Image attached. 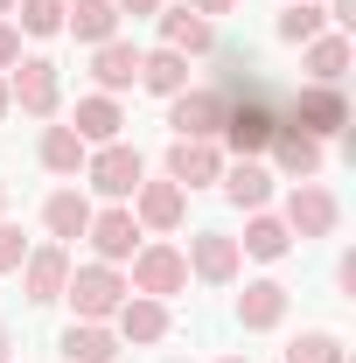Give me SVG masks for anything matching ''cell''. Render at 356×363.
Masks as SVG:
<instances>
[{"label": "cell", "mask_w": 356, "mask_h": 363, "mask_svg": "<svg viewBox=\"0 0 356 363\" xmlns=\"http://www.w3.org/2000/svg\"><path fill=\"white\" fill-rule=\"evenodd\" d=\"M63 294L77 301V321H105V315H119V301H126L133 286L98 259V266H77V272H70V279H63Z\"/></svg>", "instance_id": "cell-1"}, {"label": "cell", "mask_w": 356, "mask_h": 363, "mask_svg": "<svg viewBox=\"0 0 356 363\" xmlns=\"http://www.w3.org/2000/svg\"><path fill=\"white\" fill-rule=\"evenodd\" d=\"M223 112H230L223 91H175V98H168V126H175V140H217L223 133Z\"/></svg>", "instance_id": "cell-2"}, {"label": "cell", "mask_w": 356, "mask_h": 363, "mask_svg": "<svg viewBox=\"0 0 356 363\" xmlns=\"http://www.w3.org/2000/svg\"><path fill=\"white\" fill-rule=\"evenodd\" d=\"M182 286H189V259H182L175 245H140L133 252V294L168 301V294H182Z\"/></svg>", "instance_id": "cell-3"}, {"label": "cell", "mask_w": 356, "mask_h": 363, "mask_svg": "<svg viewBox=\"0 0 356 363\" xmlns=\"http://www.w3.org/2000/svg\"><path fill=\"white\" fill-rule=\"evenodd\" d=\"M84 175H91L98 196H133L140 182H147V161H140L126 140H112V147H98V154L84 161Z\"/></svg>", "instance_id": "cell-4"}, {"label": "cell", "mask_w": 356, "mask_h": 363, "mask_svg": "<svg viewBox=\"0 0 356 363\" xmlns=\"http://www.w3.org/2000/svg\"><path fill=\"white\" fill-rule=\"evenodd\" d=\"M335 217H343V210H335V196H328L321 182H294V196H287V217H279V224H287V238H328Z\"/></svg>", "instance_id": "cell-5"}, {"label": "cell", "mask_w": 356, "mask_h": 363, "mask_svg": "<svg viewBox=\"0 0 356 363\" xmlns=\"http://www.w3.org/2000/svg\"><path fill=\"white\" fill-rule=\"evenodd\" d=\"M287 119H294L301 133L328 140V133H343V126H350V105H343V91H335V84H314V91H294Z\"/></svg>", "instance_id": "cell-6"}, {"label": "cell", "mask_w": 356, "mask_h": 363, "mask_svg": "<svg viewBox=\"0 0 356 363\" xmlns=\"http://www.w3.org/2000/svg\"><path fill=\"white\" fill-rule=\"evenodd\" d=\"M7 105H21V112L49 119V112H56V63L21 56V63H14V84H7Z\"/></svg>", "instance_id": "cell-7"}, {"label": "cell", "mask_w": 356, "mask_h": 363, "mask_svg": "<svg viewBox=\"0 0 356 363\" xmlns=\"http://www.w3.org/2000/svg\"><path fill=\"white\" fill-rule=\"evenodd\" d=\"M182 259H189V272H196V279H210V286H230L245 252H238V238H223V230H203V238H196Z\"/></svg>", "instance_id": "cell-8"}, {"label": "cell", "mask_w": 356, "mask_h": 363, "mask_svg": "<svg viewBox=\"0 0 356 363\" xmlns=\"http://www.w3.org/2000/svg\"><path fill=\"white\" fill-rule=\"evenodd\" d=\"M217 175H223L217 140H175L168 147V182L175 189H203V182H217Z\"/></svg>", "instance_id": "cell-9"}, {"label": "cell", "mask_w": 356, "mask_h": 363, "mask_svg": "<svg viewBox=\"0 0 356 363\" xmlns=\"http://www.w3.org/2000/svg\"><path fill=\"white\" fill-rule=\"evenodd\" d=\"M63 279H70V252H63V245H43V252L21 259V286H28L35 308H49V301L63 294Z\"/></svg>", "instance_id": "cell-10"}, {"label": "cell", "mask_w": 356, "mask_h": 363, "mask_svg": "<svg viewBox=\"0 0 356 363\" xmlns=\"http://www.w3.org/2000/svg\"><path fill=\"white\" fill-rule=\"evenodd\" d=\"M272 161H279L287 175L314 182V175H321V140H314V133H301L294 119H279V126H272Z\"/></svg>", "instance_id": "cell-11"}, {"label": "cell", "mask_w": 356, "mask_h": 363, "mask_svg": "<svg viewBox=\"0 0 356 363\" xmlns=\"http://www.w3.org/2000/svg\"><path fill=\"white\" fill-rule=\"evenodd\" d=\"M84 238L98 245V259H105V266H119V259H133V252H140V224H133V210H105V217H91Z\"/></svg>", "instance_id": "cell-12"}, {"label": "cell", "mask_w": 356, "mask_h": 363, "mask_svg": "<svg viewBox=\"0 0 356 363\" xmlns=\"http://www.w3.org/2000/svg\"><path fill=\"white\" fill-rule=\"evenodd\" d=\"M133 196H140V217H133V224H147V230H175L182 210H189V189H175V182H140Z\"/></svg>", "instance_id": "cell-13"}, {"label": "cell", "mask_w": 356, "mask_h": 363, "mask_svg": "<svg viewBox=\"0 0 356 363\" xmlns=\"http://www.w3.org/2000/svg\"><path fill=\"white\" fill-rule=\"evenodd\" d=\"M91 77H98V91L112 98V91H126V84H140V49L133 43H98V56H91Z\"/></svg>", "instance_id": "cell-14"}, {"label": "cell", "mask_w": 356, "mask_h": 363, "mask_svg": "<svg viewBox=\"0 0 356 363\" xmlns=\"http://www.w3.org/2000/svg\"><path fill=\"white\" fill-rule=\"evenodd\" d=\"M210 43H217V35H210V21H203L196 7H161V49H182V56H203Z\"/></svg>", "instance_id": "cell-15"}, {"label": "cell", "mask_w": 356, "mask_h": 363, "mask_svg": "<svg viewBox=\"0 0 356 363\" xmlns=\"http://www.w3.org/2000/svg\"><path fill=\"white\" fill-rule=\"evenodd\" d=\"M119 126H126V119H119V105H112L105 91H98V98H77V119H70V133L84 140V147H112V140H119Z\"/></svg>", "instance_id": "cell-16"}, {"label": "cell", "mask_w": 356, "mask_h": 363, "mask_svg": "<svg viewBox=\"0 0 356 363\" xmlns=\"http://www.w3.org/2000/svg\"><path fill=\"white\" fill-rule=\"evenodd\" d=\"M238 321H245V328H279V321H287V286H279V279H252V286L238 294Z\"/></svg>", "instance_id": "cell-17"}, {"label": "cell", "mask_w": 356, "mask_h": 363, "mask_svg": "<svg viewBox=\"0 0 356 363\" xmlns=\"http://www.w3.org/2000/svg\"><path fill=\"white\" fill-rule=\"evenodd\" d=\"M63 28H70V35H77V43H112V35H119V7H112V0H77V7H63Z\"/></svg>", "instance_id": "cell-18"}, {"label": "cell", "mask_w": 356, "mask_h": 363, "mask_svg": "<svg viewBox=\"0 0 356 363\" xmlns=\"http://www.w3.org/2000/svg\"><path fill=\"white\" fill-rule=\"evenodd\" d=\"M63 357L70 363H112L119 357V335H112L105 321H70V328H63Z\"/></svg>", "instance_id": "cell-19"}, {"label": "cell", "mask_w": 356, "mask_h": 363, "mask_svg": "<svg viewBox=\"0 0 356 363\" xmlns=\"http://www.w3.org/2000/svg\"><path fill=\"white\" fill-rule=\"evenodd\" d=\"M223 196L238 203V210H266V196H272V168L266 161H238V168H223Z\"/></svg>", "instance_id": "cell-20"}, {"label": "cell", "mask_w": 356, "mask_h": 363, "mask_svg": "<svg viewBox=\"0 0 356 363\" xmlns=\"http://www.w3.org/2000/svg\"><path fill=\"white\" fill-rule=\"evenodd\" d=\"M161 335H168V308L161 301H147V294L119 301V342H161Z\"/></svg>", "instance_id": "cell-21"}, {"label": "cell", "mask_w": 356, "mask_h": 363, "mask_svg": "<svg viewBox=\"0 0 356 363\" xmlns=\"http://www.w3.org/2000/svg\"><path fill=\"white\" fill-rule=\"evenodd\" d=\"M140 84L154 91V98L189 91V56H182V49H154V56H140Z\"/></svg>", "instance_id": "cell-22"}, {"label": "cell", "mask_w": 356, "mask_h": 363, "mask_svg": "<svg viewBox=\"0 0 356 363\" xmlns=\"http://www.w3.org/2000/svg\"><path fill=\"white\" fill-rule=\"evenodd\" d=\"M43 224H49V238H84L91 230V203L77 196V189H56L43 203Z\"/></svg>", "instance_id": "cell-23"}, {"label": "cell", "mask_w": 356, "mask_h": 363, "mask_svg": "<svg viewBox=\"0 0 356 363\" xmlns=\"http://www.w3.org/2000/svg\"><path fill=\"white\" fill-rule=\"evenodd\" d=\"M84 161H91V147L70 133V126H49V133H43V168H49V175H77Z\"/></svg>", "instance_id": "cell-24"}, {"label": "cell", "mask_w": 356, "mask_h": 363, "mask_svg": "<svg viewBox=\"0 0 356 363\" xmlns=\"http://www.w3.org/2000/svg\"><path fill=\"white\" fill-rule=\"evenodd\" d=\"M287 245H294L287 224L266 217V210H252V224H245V245H238V252H252V259H287Z\"/></svg>", "instance_id": "cell-25"}, {"label": "cell", "mask_w": 356, "mask_h": 363, "mask_svg": "<svg viewBox=\"0 0 356 363\" xmlns=\"http://www.w3.org/2000/svg\"><path fill=\"white\" fill-rule=\"evenodd\" d=\"M308 70H314V84H343L350 43H343V35H314V43H308Z\"/></svg>", "instance_id": "cell-26"}, {"label": "cell", "mask_w": 356, "mask_h": 363, "mask_svg": "<svg viewBox=\"0 0 356 363\" xmlns=\"http://www.w3.org/2000/svg\"><path fill=\"white\" fill-rule=\"evenodd\" d=\"M287 363H343V342H335L328 328H308V335H294Z\"/></svg>", "instance_id": "cell-27"}, {"label": "cell", "mask_w": 356, "mask_h": 363, "mask_svg": "<svg viewBox=\"0 0 356 363\" xmlns=\"http://www.w3.org/2000/svg\"><path fill=\"white\" fill-rule=\"evenodd\" d=\"M321 21H328V14H321L314 0H294V7L279 14V35H287V43H314V35H321Z\"/></svg>", "instance_id": "cell-28"}, {"label": "cell", "mask_w": 356, "mask_h": 363, "mask_svg": "<svg viewBox=\"0 0 356 363\" xmlns=\"http://www.w3.org/2000/svg\"><path fill=\"white\" fill-rule=\"evenodd\" d=\"M14 7H21V28H28V35H56L70 0H14Z\"/></svg>", "instance_id": "cell-29"}, {"label": "cell", "mask_w": 356, "mask_h": 363, "mask_svg": "<svg viewBox=\"0 0 356 363\" xmlns=\"http://www.w3.org/2000/svg\"><path fill=\"white\" fill-rule=\"evenodd\" d=\"M21 259H28L21 230H14V224H0V272H21Z\"/></svg>", "instance_id": "cell-30"}, {"label": "cell", "mask_w": 356, "mask_h": 363, "mask_svg": "<svg viewBox=\"0 0 356 363\" xmlns=\"http://www.w3.org/2000/svg\"><path fill=\"white\" fill-rule=\"evenodd\" d=\"M14 63H21V28L0 21V70H14Z\"/></svg>", "instance_id": "cell-31"}, {"label": "cell", "mask_w": 356, "mask_h": 363, "mask_svg": "<svg viewBox=\"0 0 356 363\" xmlns=\"http://www.w3.org/2000/svg\"><path fill=\"white\" fill-rule=\"evenodd\" d=\"M119 14H161V0H112Z\"/></svg>", "instance_id": "cell-32"}, {"label": "cell", "mask_w": 356, "mask_h": 363, "mask_svg": "<svg viewBox=\"0 0 356 363\" xmlns=\"http://www.w3.org/2000/svg\"><path fill=\"white\" fill-rule=\"evenodd\" d=\"M189 7H196V14H203V21H210V14H230V7H238V0H189Z\"/></svg>", "instance_id": "cell-33"}, {"label": "cell", "mask_w": 356, "mask_h": 363, "mask_svg": "<svg viewBox=\"0 0 356 363\" xmlns=\"http://www.w3.org/2000/svg\"><path fill=\"white\" fill-rule=\"evenodd\" d=\"M328 21H343V28H350V21H356V0H328Z\"/></svg>", "instance_id": "cell-34"}, {"label": "cell", "mask_w": 356, "mask_h": 363, "mask_svg": "<svg viewBox=\"0 0 356 363\" xmlns=\"http://www.w3.org/2000/svg\"><path fill=\"white\" fill-rule=\"evenodd\" d=\"M7 350H14V342H7V328H0V363H7Z\"/></svg>", "instance_id": "cell-35"}, {"label": "cell", "mask_w": 356, "mask_h": 363, "mask_svg": "<svg viewBox=\"0 0 356 363\" xmlns=\"http://www.w3.org/2000/svg\"><path fill=\"white\" fill-rule=\"evenodd\" d=\"M0 119H7V84H0Z\"/></svg>", "instance_id": "cell-36"}, {"label": "cell", "mask_w": 356, "mask_h": 363, "mask_svg": "<svg viewBox=\"0 0 356 363\" xmlns=\"http://www.w3.org/2000/svg\"><path fill=\"white\" fill-rule=\"evenodd\" d=\"M7 7H14V0H0V14H7Z\"/></svg>", "instance_id": "cell-37"}, {"label": "cell", "mask_w": 356, "mask_h": 363, "mask_svg": "<svg viewBox=\"0 0 356 363\" xmlns=\"http://www.w3.org/2000/svg\"><path fill=\"white\" fill-rule=\"evenodd\" d=\"M0 203H7V182H0Z\"/></svg>", "instance_id": "cell-38"}, {"label": "cell", "mask_w": 356, "mask_h": 363, "mask_svg": "<svg viewBox=\"0 0 356 363\" xmlns=\"http://www.w3.org/2000/svg\"><path fill=\"white\" fill-rule=\"evenodd\" d=\"M223 363H245V357H223Z\"/></svg>", "instance_id": "cell-39"}]
</instances>
